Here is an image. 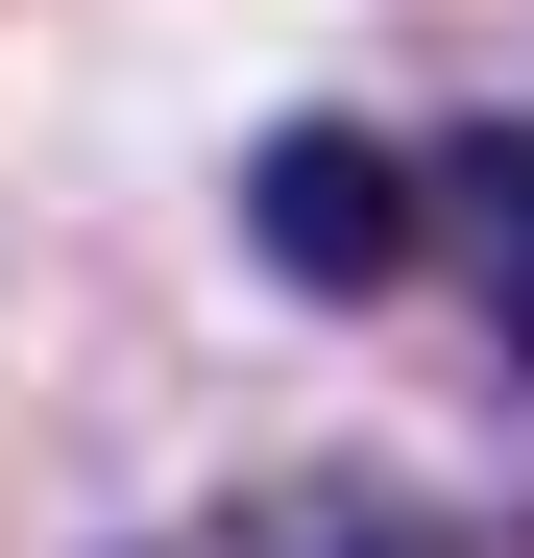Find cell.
Returning <instances> with one entry per match:
<instances>
[{"label": "cell", "instance_id": "6da1fadb", "mask_svg": "<svg viewBox=\"0 0 534 558\" xmlns=\"http://www.w3.org/2000/svg\"><path fill=\"white\" fill-rule=\"evenodd\" d=\"M243 243H267V292H316V316H365L437 267V170L365 146V122H267L243 146Z\"/></svg>", "mask_w": 534, "mask_h": 558}, {"label": "cell", "instance_id": "7a4b0ae2", "mask_svg": "<svg viewBox=\"0 0 534 558\" xmlns=\"http://www.w3.org/2000/svg\"><path fill=\"white\" fill-rule=\"evenodd\" d=\"M437 267H462L486 340L534 364V122H462V146H437Z\"/></svg>", "mask_w": 534, "mask_h": 558}, {"label": "cell", "instance_id": "3957f363", "mask_svg": "<svg viewBox=\"0 0 534 558\" xmlns=\"http://www.w3.org/2000/svg\"><path fill=\"white\" fill-rule=\"evenodd\" d=\"M219 558H534V510H413V486H267Z\"/></svg>", "mask_w": 534, "mask_h": 558}]
</instances>
